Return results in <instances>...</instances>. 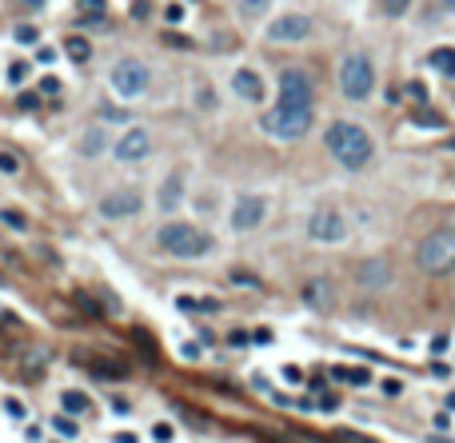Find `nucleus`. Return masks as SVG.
<instances>
[{
	"label": "nucleus",
	"mask_w": 455,
	"mask_h": 443,
	"mask_svg": "<svg viewBox=\"0 0 455 443\" xmlns=\"http://www.w3.org/2000/svg\"><path fill=\"white\" fill-rule=\"evenodd\" d=\"M324 144H328V152H332L347 172L364 168V164L372 160V152H375L372 136H367L360 124H352V120H335L332 128L324 132Z\"/></svg>",
	"instance_id": "f257e3e1"
},
{
	"label": "nucleus",
	"mask_w": 455,
	"mask_h": 443,
	"mask_svg": "<svg viewBox=\"0 0 455 443\" xmlns=\"http://www.w3.org/2000/svg\"><path fill=\"white\" fill-rule=\"evenodd\" d=\"M312 124H315L312 104H276V108L263 112L260 128L268 132V136H276V140L292 144V140H303V136L312 132Z\"/></svg>",
	"instance_id": "f03ea898"
},
{
	"label": "nucleus",
	"mask_w": 455,
	"mask_h": 443,
	"mask_svg": "<svg viewBox=\"0 0 455 443\" xmlns=\"http://www.w3.org/2000/svg\"><path fill=\"white\" fill-rule=\"evenodd\" d=\"M156 244H160V252L176 256V260H196L212 248V236L196 228V224H184V220H168L160 224V232H156Z\"/></svg>",
	"instance_id": "7ed1b4c3"
},
{
	"label": "nucleus",
	"mask_w": 455,
	"mask_h": 443,
	"mask_svg": "<svg viewBox=\"0 0 455 443\" xmlns=\"http://www.w3.org/2000/svg\"><path fill=\"white\" fill-rule=\"evenodd\" d=\"M375 88V68L372 61H367L364 52H352V56H344V64H340V92H344L347 100H367Z\"/></svg>",
	"instance_id": "20e7f679"
},
{
	"label": "nucleus",
	"mask_w": 455,
	"mask_h": 443,
	"mask_svg": "<svg viewBox=\"0 0 455 443\" xmlns=\"http://www.w3.org/2000/svg\"><path fill=\"white\" fill-rule=\"evenodd\" d=\"M108 80H112V92H116L120 100H136V96H144V92H148L152 72H148V64H144V61H136V56H124V61L112 64Z\"/></svg>",
	"instance_id": "39448f33"
},
{
	"label": "nucleus",
	"mask_w": 455,
	"mask_h": 443,
	"mask_svg": "<svg viewBox=\"0 0 455 443\" xmlns=\"http://www.w3.org/2000/svg\"><path fill=\"white\" fill-rule=\"evenodd\" d=\"M415 264L432 276H444L455 268V232H432L424 244H419V252H415Z\"/></svg>",
	"instance_id": "423d86ee"
},
{
	"label": "nucleus",
	"mask_w": 455,
	"mask_h": 443,
	"mask_svg": "<svg viewBox=\"0 0 455 443\" xmlns=\"http://www.w3.org/2000/svg\"><path fill=\"white\" fill-rule=\"evenodd\" d=\"M308 240L315 244H344L347 240V220L340 208H315L308 216Z\"/></svg>",
	"instance_id": "0eeeda50"
},
{
	"label": "nucleus",
	"mask_w": 455,
	"mask_h": 443,
	"mask_svg": "<svg viewBox=\"0 0 455 443\" xmlns=\"http://www.w3.org/2000/svg\"><path fill=\"white\" fill-rule=\"evenodd\" d=\"M312 36V21L303 16V12H283L268 24V41L276 44H296V41H308Z\"/></svg>",
	"instance_id": "6e6552de"
},
{
	"label": "nucleus",
	"mask_w": 455,
	"mask_h": 443,
	"mask_svg": "<svg viewBox=\"0 0 455 443\" xmlns=\"http://www.w3.org/2000/svg\"><path fill=\"white\" fill-rule=\"evenodd\" d=\"M96 208H100L104 220H128V216H136V212L144 208V200H140V192H132V188H116V192H104Z\"/></svg>",
	"instance_id": "1a4fd4ad"
},
{
	"label": "nucleus",
	"mask_w": 455,
	"mask_h": 443,
	"mask_svg": "<svg viewBox=\"0 0 455 443\" xmlns=\"http://www.w3.org/2000/svg\"><path fill=\"white\" fill-rule=\"evenodd\" d=\"M232 228L236 232H252V228H260L263 220H268V200L263 196H240V200L232 204Z\"/></svg>",
	"instance_id": "9d476101"
},
{
	"label": "nucleus",
	"mask_w": 455,
	"mask_h": 443,
	"mask_svg": "<svg viewBox=\"0 0 455 443\" xmlns=\"http://www.w3.org/2000/svg\"><path fill=\"white\" fill-rule=\"evenodd\" d=\"M148 152H152V132L148 128H128L120 140L112 144V156L120 164H136V160H144Z\"/></svg>",
	"instance_id": "9b49d317"
},
{
	"label": "nucleus",
	"mask_w": 455,
	"mask_h": 443,
	"mask_svg": "<svg viewBox=\"0 0 455 443\" xmlns=\"http://www.w3.org/2000/svg\"><path fill=\"white\" fill-rule=\"evenodd\" d=\"M312 80H308V72L300 68H288L280 76V104H312Z\"/></svg>",
	"instance_id": "f8f14e48"
},
{
	"label": "nucleus",
	"mask_w": 455,
	"mask_h": 443,
	"mask_svg": "<svg viewBox=\"0 0 455 443\" xmlns=\"http://www.w3.org/2000/svg\"><path fill=\"white\" fill-rule=\"evenodd\" d=\"M232 92L240 96V100H248V104H260V100H263V80H260V72H256V68H236V72H232Z\"/></svg>",
	"instance_id": "ddd939ff"
},
{
	"label": "nucleus",
	"mask_w": 455,
	"mask_h": 443,
	"mask_svg": "<svg viewBox=\"0 0 455 443\" xmlns=\"http://www.w3.org/2000/svg\"><path fill=\"white\" fill-rule=\"evenodd\" d=\"M355 283H360V288H372V292L387 288V283H392V264L387 260H364L360 272H355Z\"/></svg>",
	"instance_id": "4468645a"
},
{
	"label": "nucleus",
	"mask_w": 455,
	"mask_h": 443,
	"mask_svg": "<svg viewBox=\"0 0 455 443\" xmlns=\"http://www.w3.org/2000/svg\"><path fill=\"white\" fill-rule=\"evenodd\" d=\"M156 204L160 212H176L184 204V172H172V176H164L160 192H156Z\"/></svg>",
	"instance_id": "2eb2a0df"
},
{
	"label": "nucleus",
	"mask_w": 455,
	"mask_h": 443,
	"mask_svg": "<svg viewBox=\"0 0 455 443\" xmlns=\"http://www.w3.org/2000/svg\"><path fill=\"white\" fill-rule=\"evenodd\" d=\"M303 300L312 303V308H328V303L335 300V292H332V283L328 280H308L303 283Z\"/></svg>",
	"instance_id": "dca6fc26"
},
{
	"label": "nucleus",
	"mask_w": 455,
	"mask_h": 443,
	"mask_svg": "<svg viewBox=\"0 0 455 443\" xmlns=\"http://www.w3.org/2000/svg\"><path fill=\"white\" fill-rule=\"evenodd\" d=\"M108 148V136H104V128H88L80 136V152L84 156H100V152Z\"/></svg>",
	"instance_id": "f3484780"
},
{
	"label": "nucleus",
	"mask_w": 455,
	"mask_h": 443,
	"mask_svg": "<svg viewBox=\"0 0 455 443\" xmlns=\"http://www.w3.org/2000/svg\"><path fill=\"white\" fill-rule=\"evenodd\" d=\"M427 61H432L435 72H444L447 80H455V48H435Z\"/></svg>",
	"instance_id": "a211bd4d"
},
{
	"label": "nucleus",
	"mask_w": 455,
	"mask_h": 443,
	"mask_svg": "<svg viewBox=\"0 0 455 443\" xmlns=\"http://www.w3.org/2000/svg\"><path fill=\"white\" fill-rule=\"evenodd\" d=\"M64 48H68V56H72L76 64H84V61L92 56V44L84 41V36H68V41H64Z\"/></svg>",
	"instance_id": "6ab92c4d"
},
{
	"label": "nucleus",
	"mask_w": 455,
	"mask_h": 443,
	"mask_svg": "<svg viewBox=\"0 0 455 443\" xmlns=\"http://www.w3.org/2000/svg\"><path fill=\"white\" fill-rule=\"evenodd\" d=\"M61 403H64V412H68V415H84V412H88V395H84V392H64Z\"/></svg>",
	"instance_id": "aec40b11"
},
{
	"label": "nucleus",
	"mask_w": 455,
	"mask_h": 443,
	"mask_svg": "<svg viewBox=\"0 0 455 443\" xmlns=\"http://www.w3.org/2000/svg\"><path fill=\"white\" fill-rule=\"evenodd\" d=\"M52 432L61 435V439H76L80 427H76V419H68V415H56V419H52Z\"/></svg>",
	"instance_id": "412c9836"
},
{
	"label": "nucleus",
	"mask_w": 455,
	"mask_h": 443,
	"mask_svg": "<svg viewBox=\"0 0 455 443\" xmlns=\"http://www.w3.org/2000/svg\"><path fill=\"white\" fill-rule=\"evenodd\" d=\"M180 312H216V300H192V296H180Z\"/></svg>",
	"instance_id": "4be33fe9"
},
{
	"label": "nucleus",
	"mask_w": 455,
	"mask_h": 443,
	"mask_svg": "<svg viewBox=\"0 0 455 443\" xmlns=\"http://www.w3.org/2000/svg\"><path fill=\"white\" fill-rule=\"evenodd\" d=\"M104 0H80V12H84V21H104Z\"/></svg>",
	"instance_id": "5701e85b"
},
{
	"label": "nucleus",
	"mask_w": 455,
	"mask_h": 443,
	"mask_svg": "<svg viewBox=\"0 0 455 443\" xmlns=\"http://www.w3.org/2000/svg\"><path fill=\"white\" fill-rule=\"evenodd\" d=\"M412 124L415 128H419V124H424V128H444V116H435L432 108H424V112H415L412 116Z\"/></svg>",
	"instance_id": "b1692460"
},
{
	"label": "nucleus",
	"mask_w": 455,
	"mask_h": 443,
	"mask_svg": "<svg viewBox=\"0 0 455 443\" xmlns=\"http://www.w3.org/2000/svg\"><path fill=\"white\" fill-rule=\"evenodd\" d=\"M335 375H340V380H352V383H367V380H372L367 368H335Z\"/></svg>",
	"instance_id": "393cba45"
},
{
	"label": "nucleus",
	"mask_w": 455,
	"mask_h": 443,
	"mask_svg": "<svg viewBox=\"0 0 455 443\" xmlns=\"http://www.w3.org/2000/svg\"><path fill=\"white\" fill-rule=\"evenodd\" d=\"M240 12L244 16H263V12H268V0H240Z\"/></svg>",
	"instance_id": "a878e982"
},
{
	"label": "nucleus",
	"mask_w": 455,
	"mask_h": 443,
	"mask_svg": "<svg viewBox=\"0 0 455 443\" xmlns=\"http://www.w3.org/2000/svg\"><path fill=\"white\" fill-rule=\"evenodd\" d=\"M407 9H412V0H384V12H387V16H404Z\"/></svg>",
	"instance_id": "bb28decb"
},
{
	"label": "nucleus",
	"mask_w": 455,
	"mask_h": 443,
	"mask_svg": "<svg viewBox=\"0 0 455 443\" xmlns=\"http://www.w3.org/2000/svg\"><path fill=\"white\" fill-rule=\"evenodd\" d=\"M0 172H9V176H16V172H21V160H16L12 152H0Z\"/></svg>",
	"instance_id": "cd10ccee"
},
{
	"label": "nucleus",
	"mask_w": 455,
	"mask_h": 443,
	"mask_svg": "<svg viewBox=\"0 0 455 443\" xmlns=\"http://www.w3.org/2000/svg\"><path fill=\"white\" fill-rule=\"evenodd\" d=\"M16 41H21V44H36V28H32V24H21V28H16Z\"/></svg>",
	"instance_id": "c85d7f7f"
},
{
	"label": "nucleus",
	"mask_w": 455,
	"mask_h": 443,
	"mask_svg": "<svg viewBox=\"0 0 455 443\" xmlns=\"http://www.w3.org/2000/svg\"><path fill=\"white\" fill-rule=\"evenodd\" d=\"M0 220L9 224V228H16V232H21V228H24V216H16V212H9V208L0 212Z\"/></svg>",
	"instance_id": "c756f323"
},
{
	"label": "nucleus",
	"mask_w": 455,
	"mask_h": 443,
	"mask_svg": "<svg viewBox=\"0 0 455 443\" xmlns=\"http://www.w3.org/2000/svg\"><path fill=\"white\" fill-rule=\"evenodd\" d=\"M152 439H156V443H168V439H172V427H168V423H156V427H152Z\"/></svg>",
	"instance_id": "7c9ffc66"
},
{
	"label": "nucleus",
	"mask_w": 455,
	"mask_h": 443,
	"mask_svg": "<svg viewBox=\"0 0 455 443\" xmlns=\"http://www.w3.org/2000/svg\"><path fill=\"white\" fill-rule=\"evenodd\" d=\"M41 92H44V96H56V92H61V80H56V76H44V80H41Z\"/></svg>",
	"instance_id": "2f4dec72"
},
{
	"label": "nucleus",
	"mask_w": 455,
	"mask_h": 443,
	"mask_svg": "<svg viewBox=\"0 0 455 443\" xmlns=\"http://www.w3.org/2000/svg\"><path fill=\"white\" fill-rule=\"evenodd\" d=\"M24 72H28V64H24V61H12L9 64V76H12V80H24Z\"/></svg>",
	"instance_id": "473e14b6"
},
{
	"label": "nucleus",
	"mask_w": 455,
	"mask_h": 443,
	"mask_svg": "<svg viewBox=\"0 0 455 443\" xmlns=\"http://www.w3.org/2000/svg\"><path fill=\"white\" fill-rule=\"evenodd\" d=\"M164 16H168V24H180L184 21V9H180V4H168V12H164Z\"/></svg>",
	"instance_id": "72a5a7b5"
},
{
	"label": "nucleus",
	"mask_w": 455,
	"mask_h": 443,
	"mask_svg": "<svg viewBox=\"0 0 455 443\" xmlns=\"http://www.w3.org/2000/svg\"><path fill=\"white\" fill-rule=\"evenodd\" d=\"M283 380H288V383H300V380H303V372L296 368V363H288V368H283Z\"/></svg>",
	"instance_id": "f704fd0d"
},
{
	"label": "nucleus",
	"mask_w": 455,
	"mask_h": 443,
	"mask_svg": "<svg viewBox=\"0 0 455 443\" xmlns=\"http://www.w3.org/2000/svg\"><path fill=\"white\" fill-rule=\"evenodd\" d=\"M41 104V96L36 92H21V108H36Z\"/></svg>",
	"instance_id": "c9c22d12"
},
{
	"label": "nucleus",
	"mask_w": 455,
	"mask_h": 443,
	"mask_svg": "<svg viewBox=\"0 0 455 443\" xmlns=\"http://www.w3.org/2000/svg\"><path fill=\"white\" fill-rule=\"evenodd\" d=\"M407 92H412V96H415V100H419V104L427 100V88H424V84H407Z\"/></svg>",
	"instance_id": "e433bc0d"
},
{
	"label": "nucleus",
	"mask_w": 455,
	"mask_h": 443,
	"mask_svg": "<svg viewBox=\"0 0 455 443\" xmlns=\"http://www.w3.org/2000/svg\"><path fill=\"white\" fill-rule=\"evenodd\" d=\"M384 395H399V380H384Z\"/></svg>",
	"instance_id": "4c0bfd02"
},
{
	"label": "nucleus",
	"mask_w": 455,
	"mask_h": 443,
	"mask_svg": "<svg viewBox=\"0 0 455 443\" xmlns=\"http://www.w3.org/2000/svg\"><path fill=\"white\" fill-rule=\"evenodd\" d=\"M432 372L439 375V380H447V375H451V368H447V363H432Z\"/></svg>",
	"instance_id": "58836bf2"
},
{
	"label": "nucleus",
	"mask_w": 455,
	"mask_h": 443,
	"mask_svg": "<svg viewBox=\"0 0 455 443\" xmlns=\"http://www.w3.org/2000/svg\"><path fill=\"white\" fill-rule=\"evenodd\" d=\"M439 9H444V12H455V0H439Z\"/></svg>",
	"instance_id": "ea45409f"
},
{
	"label": "nucleus",
	"mask_w": 455,
	"mask_h": 443,
	"mask_svg": "<svg viewBox=\"0 0 455 443\" xmlns=\"http://www.w3.org/2000/svg\"><path fill=\"white\" fill-rule=\"evenodd\" d=\"M447 148H451V152H455V136H451V144H447Z\"/></svg>",
	"instance_id": "a19ab883"
},
{
	"label": "nucleus",
	"mask_w": 455,
	"mask_h": 443,
	"mask_svg": "<svg viewBox=\"0 0 455 443\" xmlns=\"http://www.w3.org/2000/svg\"><path fill=\"white\" fill-rule=\"evenodd\" d=\"M28 4H44V0H28Z\"/></svg>",
	"instance_id": "79ce46f5"
}]
</instances>
